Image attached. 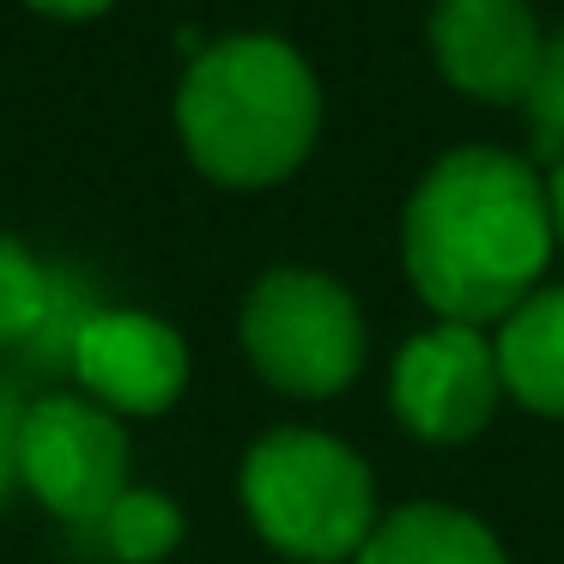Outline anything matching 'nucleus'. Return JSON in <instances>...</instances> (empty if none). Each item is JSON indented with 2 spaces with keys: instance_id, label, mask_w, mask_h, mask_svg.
Masks as SVG:
<instances>
[{
  "instance_id": "16",
  "label": "nucleus",
  "mask_w": 564,
  "mask_h": 564,
  "mask_svg": "<svg viewBox=\"0 0 564 564\" xmlns=\"http://www.w3.org/2000/svg\"><path fill=\"white\" fill-rule=\"evenodd\" d=\"M546 207H552V231H558V243H564V159L552 164V176H546Z\"/></svg>"
},
{
  "instance_id": "3",
  "label": "nucleus",
  "mask_w": 564,
  "mask_h": 564,
  "mask_svg": "<svg viewBox=\"0 0 564 564\" xmlns=\"http://www.w3.org/2000/svg\"><path fill=\"white\" fill-rule=\"evenodd\" d=\"M243 510L268 546L304 564L358 558L377 528L370 474L340 437L268 431L243 462Z\"/></svg>"
},
{
  "instance_id": "8",
  "label": "nucleus",
  "mask_w": 564,
  "mask_h": 564,
  "mask_svg": "<svg viewBox=\"0 0 564 564\" xmlns=\"http://www.w3.org/2000/svg\"><path fill=\"white\" fill-rule=\"evenodd\" d=\"M431 50L455 91L486 104H528L546 37H540L528 0H437Z\"/></svg>"
},
{
  "instance_id": "9",
  "label": "nucleus",
  "mask_w": 564,
  "mask_h": 564,
  "mask_svg": "<svg viewBox=\"0 0 564 564\" xmlns=\"http://www.w3.org/2000/svg\"><path fill=\"white\" fill-rule=\"evenodd\" d=\"M498 377L522 406L564 419V285L516 304L498 328Z\"/></svg>"
},
{
  "instance_id": "10",
  "label": "nucleus",
  "mask_w": 564,
  "mask_h": 564,
  "mask_svg": "<svg viewBox=\"0 0 564 564\" xmlns=\"http://www.w3.org/2000/svg\"><path fill=\"white\" fill-rule=\"evenodd\" d=\"M352 564H503L498 540L449 503H406L382 516Z\"/></svg>"
},
{
  "instance_id": "1",
  "label": "nucleus",
  "mask_w": 564,
  "mask_h": 564,
  "mask_svg": "<svg viewBox=\"0 0 564 564\" xmlns=\"http://www.w3.org/2000/svg\"><path fill=\"white\" fill-rule=\"evenodd\" d=\"M546 183L522 159L462 147L413 188L401 225V256L413 292L443 322H498L528 304L552 261Z\"/></svg>"
},
{
  "instance_id": "5",
  "label": "nucleus",
  "mask_w": 564,
  "mask_h": 564,
  "mask_svg": "<svg viewBox=\"0 0 564 564\" xmlns=\"http://www.w3.org/2000/svg\"><path fill=\"white\" fill-rule=\"evenodd\" d=\"M19 479L62 522L98 528L128 491V431L110 419V406L86 394L31 401L19 425Z\"/></svg>"
},
{
  "instance_id": "14",
  "label": "nucleus",
  "mask_w": 564,
  "mask_h": 564,
  "mask_svg": "<svg viewBox=\"0 0 564 564\" xmlns=\"http://www.w3.org/2000/svg\"><path fill=\"white\" fill-rule=\"evenodd\" d=\"M19 425H25V401H19L13 382H0V498L19 479Z\"/></svg>"
},
{
  "instance_id": "6",
  "label": "nucleus",
  "mask_w": 564,
  "mask_h": 564,
  "mask_svg": "<svg viewBox=\"0 0 564 564\" xmlns=\"http://www.w3.org/2000/svg\"><path fill=\"white\" fill-rule=\"evenodd\" d=\"M394 413L413 437L431 443H462L491 419L503 394L498 377V346L467 322H443V328L419 334L394 358Z\"/></svg>"
},
{
  "instance_id": "12",
  "label": "nucleus",
  "mask_w": 564,
  "mask_h": 564,
  "mask_svg": "<svg viewBox=\"0 0 564 564\" xmlns=\"http://www.w3.org/2000/svg\"><path fill=\"white\" fill-rule=\"evenodd\" d=\"M98 534L122 564H159L164 552L183 540V516H176V503L159 498V491H122V498L110 503V516L98 522Z\"/></svg>"
},
{
  "instance_id": "15",
  "label": "nucleus",
  "mask_w": 564,
  "mask_h": 564,
  "mask_svg": "<svg viewBox=\"0 0 564 564\" xmlns=\"http://www.w3.org/2000/svg\"><path fill=\"white\" fill-rule=\"evenodd\" d=\"M25 7H37V13H50V19H98L110 0H25Z\"/></svg>"
},
{
  "instance_id": "11",
  "label": "nucleus",
  "mask_w": 564,
  "mask_h": 564,
  "mask_svg": "<svg viewBox=\"0 0 564 564\" xmlns=\"http://www.w3.org/2000/svg\"><path fill=\"white\" fill-rule=\"evenodd\" d=\"M55 316V280L25 243L0 237V346H25Z\"/></svg>"
},
{
  "instance_id": "4",
  "label": "nucleus",
  "mask_w": 564,
  "mask_h": 564,
  "mask_svg": "<svg viewBox=\"0 0 564 564\" xmlns=\"http://www.w3.org/2000/svg\"><path fill=\"white\" fill-rule=\"evenodd\" d=\"M243 346L280 394L322 401L365 365V322L340 280L316 268H273L243 304Z\"/></svg>"
},
{
  "instance_id": "7",
  "label": "nucleus",
  "mask_w": 564,
  "mask_h": 564,
  "mask_svg": "<svg viewBox=\"0 0 564 564\" xmlns=\"http://www.w3.org/2000/svg\"><path fill=\"white\" fill-rule=\"evenodd\" d=\"M74 377L110 413H164L188 382V346L147 310H86L74 328Z\"/></svg>"
},
{
  "instance_id": "2",
  "label": "nucleus",
  "mask_w": 564,
  "mask_h": 564,
  "mask_svg": "<svg viewBox=\"0 0 564 564\" xmlns=\"http://www.w3.org/2000/svg\"><path fill=\"white\" fill-rule=\"evenodd\" d=\"M322 91L304 55L280 37H225L195 55L176 91V134L188 159L225 188L285 183L310 159Z\"/></svg>"
},
{
  "instance_id": "13",
  "label": "nucleus",
  "mask_w": 564,
  "mask_h": 564,
  "mask_svg": "<svg viewBox=\"0 0 564 564\" xmlns=\"http://www.w3.org/2000/svg\"><path fill=\"white\" fill-rule=\"evenodd\" d=\"M528 110H534L540 152L564 159V31L546 43V55H540V74H534V86H528Z\"/></svg>"
}]
</instances>
